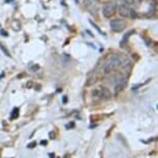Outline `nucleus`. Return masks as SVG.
I'll return each mask as SVG.
<instances>
[{"mask_svg": "<svg viewBox=\"0 0 158 158\" xmlns=\"http://www.w3.org/2000/svg\"><path fill=\"white\" fill-rule=\"evenodd\" d=\"M121 57H119V56H115L114 58L111 59L108 63L104 65L103 67V73L104 74H109L111 73L113 70H115L116 68H117L119 65L121 63Z\"/></svg>", "mask_w": 158, "mask_h": 158, "instance_id": "obj_1", "label": "nucleus"}, {"mask_svg": "<svg viewBox=\"0 0 158 158\" xmlns=\"http://www.w3.org/2000/svg\"><path fill=\"white\" fill-rule=\"evenodd\" d=\"M126 27V23L123 20L120 19H115L111 21V28L113 29V31L115 32H120L122 30H124Z\"/></svg>", "mask_w": 158, "mask_h": 158, "instance_id": "obj_2", "label": "nucleus"}, {"mask_svg": "<svg viewBox=\"0 0 158 158\" xmlns=\"http://www.w3.org/2000/svg\"><path fill=\"white\" fill-rule=\"evenodd\" d=\"M116 13V4L114 2H109L104 5L103 10H102V14L106 18H111L115 15Z\"/></svg>", "mask_w": 158, "mask_h": 158, "instance_id": "obj_3", "label": "nucleus"}, {"mask_svg": "<svg viewBox=\"0 0 158 158\" xmlns=\"http://www.w3.org/2000/svg\"><path fill=\"white\" fill-rule=\"evenodd\" d=\"M119 14L123 18H135L136 16L135 11L128 7L127 5H121V6H119Z\"/></svg>", "mask_w": 158, "mask_h": 158, "instance_id": "obj_4", "label": "nucleus"}, {"mask_svg": "<svg viewBox=\"0 0 158 158\" xmlns=\"http://www.w3.org/2000/svg\"><path fill=\"white\" fill-rule=\"evenodd\" d=\"M126 85H127V80H126V77H122V79L120 80V81L118 82V84L116 85V87H115V93L116 94H118V93H120V92L123 90V89L126 87Z\"/></svg>", "mask_w": 158, "mask_h": 158, "instance_id": "obj_5", "label": "nucleus"}, {"mask_svg": "<svg viewBox=\"0 0 158 158\" xmlns=\"http://www.w3.org/2000/svg\"><path fill=\"white\" fill-rule=\"evenodd\" d=\"M99 95H100L101 98H103V99H110L111 96H112L111 92H110L109 89H106V88H102V89H101Z\"/></svg>", "mask_w": 158, "mask_h": 158, "instance_id": "obj_6", "label": "nucleus"}, {"mask_svg": "<svg viewBox=\"0 0 158 158\" xmlns=\"http://www.w3.org/2000/svg\"><path fill=\"white\" fill-rule=\"evenodd\" d=\"M19 117V109L18 108H15L13 113H11V116H10V119H17Z\"/></svg>", "mask_w": 158, "mask_h": 158, "instance_id": "obj_7", "label": "nucleus"}, {"mask_svg": "<svg viewBox=\"0 0 158 158\" xmlns=\"http://www.w3.org/2000/svg\"><path fill=\"white\" fill-rule=\"evenodd\" d=\"M96 77H90V79L88 80V82H87V86H92V85H94L95 83H96Z\"/></svg>", "mask_w": 158, "mask_h": 158, "instance_id": "obj_8", "label": "nucleus"}, {"mask_svg": "<svg viewBox=\"0 0 158 158\" xmlns=\"http://www.w3.org/2000/svg\"><path fill=\"white\" fill-rule=\"evenodd\" d=\"M0 48H1V50L5 53V55H7V56H10V52H8V50H7L6 48H5L2 44H0Z\"/></svg>", "mask_w": 158, "mask_h": 158, "instance_id": "obj_9", "label": "nucleus"}, {"mask_svg": "<svg viewBox=\"0 0 158 158\" xmlns=\"http://www.w3.org/2000/svg\"><path fill=\"white\" fill-rule=\"evenodd\" d=\"M122 1H123L124 3H126V4H132V3H135V0H122Z\"/></svg>", "mask_w": 158, "mask_h": 158, "instance_id": "obj_10", "label": "nucleus"}, {"mask_svg": "<svg viewBox=\"0 0 158 158\" xmlns=\"http://www.w3.org/2000/svg\"><path fill=\"white\" fill-rule=\"evenodd\" d=\"M90 23L92 24V26H94V27H95V28H96V30H97L98 32H99V33H102V32H101V31H100V29H99V27H98V26L96 25V24H94L93 22H92V21H91V22H90Z\"/></svg>", "mask_w": 158, "mask_h": 158, "instance_id": "obj_11", "label": "nucleus"}, {"mask_svg": "<svg viewBox=\"0 0 158 158\" xmlns=\"http://www.w3.org/2000/svg\"><path fill=\"white\" fill-rule=\"evenodd\" d=\"M35 146H36V142H33V143H31L30 145H28V148L29 149H32V148H34Z\"/></svg>", "mask_w": 158, "mask_h": 158, "instance_id": "obj_12", "label": "nucleus"}, {"mask_svg": "<svg viewBox=\"0 0 158 158\" xmlns=\"http://www.w3.org/2000/svg\"><path fill=\"white\" fill-rule=\"evenodd\" d=\"M66 127H68V128H69V127H74V123H73V122H71V123L68 124Z\"/></svg>", "mask_w": 158, "mask_h": 158, "instance_id": "obj_13", "label": "nucleus"}, {"mask_svg": "<svg viewBox=\"0 0 158 158\" xmlns=\"http://www.w3.org/2000/svg\"><path fill=\"white\" fill-rule=\"evenodd\" d=\"M55 138V133L54 132H51L50 133V139H54Z\"/></svg>", "mask_w": 158, "mask_h": 158, "instance_id": "obj_14", "label": "nucleus"}, {"mask_svg": "<svg viewBox=\"0 0 158 158\" xmlns=\"http://www.w3.org/2000/svg\"><path fill=\"white\" fill-rule=\"evenodd\" d=\"M40 144L43 145V146H47L48 142H47V141H41V142H40Z\"/></svg>", "mask_w": 158, "mask_h": 158, "instance_id": "obj_15", "label": "nucleus"}, {"mask_svg": "<svg viewBox=\"0 0 158 158\" xmlns=\"http://www.w3.org/2000/svg\"><path fill=\"white\" fill-rule=\"evenodd\" d=\"M66 101H67V97L65 96V97H63V102H64V103H66Z\"/></svg>", "mask_w": 158, "mask_h": 158, "instance_id": "obj_16", "label": "nucleus"}, {"mask_svg": "<svg viewBox=\"0 0 158 158\" xmlns=\"http://www.w3.org/2000/svg\"><path fill=\"white\" fill-rule=\"evenodd\" d=\"M50 158H54V154H50Z\"/></svg>", "mask_w": 158, "mask_h": 158, "instance_id": "obj_17", "label": "nucleus"}, {"mask_svg": "<svg viewBox=\"0 0 158 158\" xmlns=\"http://www.w3.org/2000/svg\"><path fill=\"white\" fill-rule=\"evenodd\" d=\"M94 1H99V0H94Z\"/></svg>", "mask_w": 158, "mask_h": 158, "instance_id": "obj_18", "label": "nucleus"}]
</instances>
